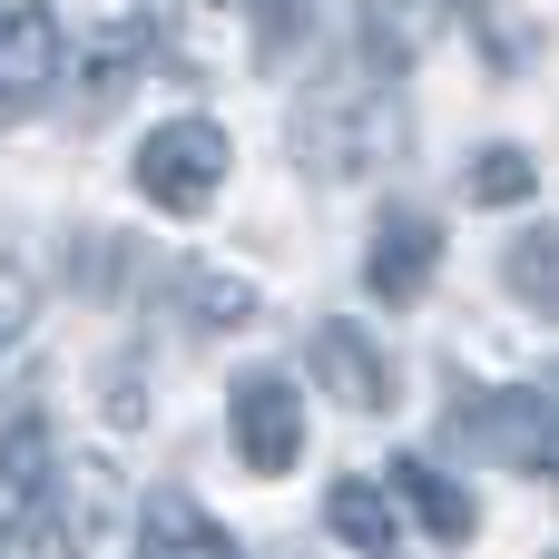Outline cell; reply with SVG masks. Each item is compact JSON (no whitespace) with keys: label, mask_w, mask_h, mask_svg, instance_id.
I'll list each match as a JSON object with an SVG mask.
<instances>
[{"label":"cell","mask_w":559,"mask_h":559,"mask_svg":"<svg viewBox=\"0 0 559 559\" xmlns=\"http://www.w3.org/2000/svg\"><path fill=\"white\" fill-rule=\"evenodd\" d=\"M118 511H128L118 472H108V462H79V472H69V531H59L49 550L59 559H98L108 540H118Z\"/></svg>","instance_id":"cell-11"},{"label":"cell","mask_w":559,"mask_h":559,"mask_svg":"<svg viewBox=\"0 0 559 559\" xmlns=\"http://www.w3.org/2000/svg\"><path fill=\"white\" fill-rule=\"evenodd\" d=\"M462 29L481 39V59H491L501 79H521V69L540 59V20H531V0H462Z\"/></svg>","instance_id":"cell-13"},{"label":"cell","mask_w":559,"mask_h":559,"mask_svg":"<svg viewBox=\"0 0 559 559\" xmlns=\"http://www.w3.org/2000/svg\"><path fill=\"white\" fill-rule=\"evenodd\" d=\"M432 265H442V226H432L423 206H383V226H373V246H364V285H373L383 305H423V295H432Z\"/></svg>","instance_id":"cell-7"},{"label":"cell","mask_w":559,"mask_h":559,"mask_svg":"<svg viewBox=\"0 0 559 559\" xmlns=\"http://www.w3.org/2000/svg\"><path fill=\"white\" fill-rule=\"evenodd\" d=\"M393 501H403V511H413L423 531H442V540H472V531H481L472 491H462V481H452L442 462H423V452H403V462H393Z\"/></svg>","instance_id":"cell-10"},{"label":"cell","mask_w":559,"mask_h":559,"mask_svg":"<svg viewBox=\"0 0 559 559\" xmlns=\"http://www.w3.org/2000/svg\"><path fill=\"white\" fill-rule=\"evenodd\" d=\"M177 314H187L197 334H236V324H255V295H246L236 275H216V265H187V275H177Z\"/></svg>","instance_id":"cell-14"},{"label":"cell","mask_w":559,"mask_h":559,"mask_svg":"<svg viewBox=\"0 0 559 559\" xmlns=\"http://www.w3.org/2000/svg\"><path fill=\"white\" fill-rule=\"evenodd\" d=\"M59 69H69V39H59V20H49L39 0L0 10V118H29V108L59 88Z\"/></svg>","instance_id":"cell-6"},{"label":"cell","mask_w":559,"mask_h":559,"mask_svg":"<svg viewBox=\"0 0 559 559\" xmlns=\"http://www.w3.org/2000/svg\"><path fill=\"white\" fill-rule=\"evenodd\" d=\"M501 275H511V295H521V305L559 314V226H531V236H511Z\"/></svg>","instance_id":"cell-16"},{"label":"cell","mask_w":559,"mask_h":559,"mask_svg":"<svg viewBox=\"0 0 559 559\" xmlns=\"http://www.w3.org/2000/svg\"><path fill=\"white\" fill-rule=\"evenodd\" d=\"M138 559H236V550H226V531H216L187 491H157V501L138 511Z\"/></svg>","instance_id":"cell-12"},{"label":"cell","mask_w":559,"mask_h":559,"mask_svg":"<svg viewBox=\"0 0 559 559\" xmlns=\"http://www.w3.org/2000/svg\"><path fill=\"white\" fill-rule=\"evenodd\" d=\"M255 20H265V59H285V49H295V20H305V0H255Z\"/></svg>","instance_id":"cell-20"},{"label":"cell","mask_w":559,"mask_h":559,"mask_svg":"<svg viewBox=\"0 0 559 559\" xmlns=\"http://www.w3.org/2000/svg\"><path fill=\"white\" fill-rule=\"evenodd\" d=\"M20 334H29V275H20V265L0 255V354H10Z\"/></svg>","instance_id":"cell-19"},{"label":"cell","mask_w":559,"mask_h":559,"mask_svg":"<svg viewBox=\"0 0 559 559\" xmlns=\"http://www.w3.org/2000/svg\"><path fill=\"white\" fill-rule=\"evenodd\" d=\"M531 187H540V167H531L521 147H481V157H472V206H521Z\"/></svg>","instance_id":"cell-18"},{"label":"cell","mask_w":559,"mask_h":559,"mask_svg":"<svg viewBox=\"0 0 559 559\" xmlns=\"http://www.w3.org/2000/svg\"><path fill=\"white\" fill-rule=\"evenodd\" d=\"M236 452H246V472H295L305 462V393L275 373L236 383Z\"/></svg>","instance_id":"cell-9"},{"label":"cell","mask_w":559,"mask_h":559,"mask_svg":"<svg viewBox=\"0 0 559 559\" xmlns=\"http://www.w3.org/2000/svg\"><path fill=\"white\" fill-rule=\"evenodd\" d=\"M138 59H147V29H138V20L98 29V39H88V88H79V98H88V108H118V88H128Z\"/></svg>","instance_id":"cell-17"},{"label":"cell","mask_w":559,"mask_h":559,"mask_svg":"<svg viewBox=\"0 0 559 559\" xmlns=\"http://www.w3.org/2000/svg\"><path fill=\"white\" fill-rule=\"evenodd\" d=\"M452 20H462V0H364V10H354V59H364L373 79H393V69H413Z\"/></svg>","instance_id":"cell-8"},{"label":"cell","mask_w":559,"mask_h":559,"mask_svg":"<svg viewBox=\"0 0 559 559\" xmlns=\"http://www.w3.org/2000/svg\"><path fill=\"white\" fill-rule=\"evenodd\" d=\"M49 491H59L49 423H39V413L0 423V540H39V531H49Z\"/></svg>","instance_id":"cell-4"},{"label":"cell","mask_w":559,"mask_h":559,"mask_svg":"<svg viewBox=\"0 0 559 559\" xmlns=\"http://www.w3.org/2000/svg\"><path fill=\"white\" fill-rule=\"evenodd\" d=\"M314 383L344 403V413H393L403 403V373H393V354L364 334V324H314Z\"/></svg>","instance_id":"cell-5"},{"label":"cell","mask_w":559,"mask_h":559,"mask_svg":"<svg viewBox=\"0 0 559 559\" xmlns=\"http://www.w3.org/2000/svg\"><path fill=\"white\" fill-rule=\"evenodd\" d=\"M324 521H334L344 550H364V559L393 550V501H383L373 481H334V491H324Z\"/></svg>","instance_id":"cell-15"},{"label":"cell","mask_w":559,"mask_h":559,"mask_svg":"<svg viewBox=\"0 0 559 559\" xmlns=\"http://www.w3.org/2000/svg\"><path fill=\"white\" fill-rule=\"evenodd\" d=\"M442 442H452V452H481V462H511V472H550V481H559V373H540V383H501V393H452Z\"/></svg>","instance_id":"cell-2"},{"label":"cell","mask_w":559,"mask_h":559,"mask_svg":"<svg viewBox=\"0 0 559 559\" xmlns=\"http://www.w3.org/2000/svg\"><path fill=\"white\" fill-rule=\"evenodd\" d=\"M403 147V108H393V88L373 79V69H354V79H324L305 108H295V157L314 167V177H373L383 157Z\"/></svg>","instance_id":"cell-1"},{"label":"cell","mask_w":559,"mask_h":559,"mask_svg":"<svg viewBox=\"0 0 559 559\" xmlns=\"http://www.w3.org/2000/svg\"><path fill=\"white\" fill-rule=\"evenodd\" d=\"M226 128L216 118H167V128H147V147H138V197L147 206H167V216H206V197L226 187Z\"/></svg>","instance_id":"cell-3"}]
</instances>
